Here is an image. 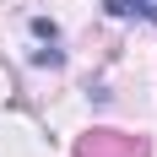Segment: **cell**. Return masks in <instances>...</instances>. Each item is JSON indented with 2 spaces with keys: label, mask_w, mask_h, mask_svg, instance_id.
Instances as JSON below:
<instances>
[{
  "label": "cell",
  "mask_w": 157,
  "mask_h": 157,
  "mask_svg": "<svg viewBox=\"0 0 157 157\" xmlns=\"http://www.w3.org/2000/svg\"><path fill=\"white\" fill-rule=\"evenodd\" d=\"M109 6V16H136L141 11L146 22H157V0H103Z\"/></svg>",
  "instance_id": "6da1fadb"
}]
</instances>
